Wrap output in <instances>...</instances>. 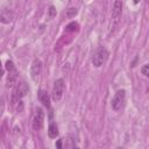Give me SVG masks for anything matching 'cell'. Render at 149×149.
Returning a JSON list of instances; mask_svg holds the SVG:
<instances>
[{
  "label": "cell",
  "instance_id": "obj_1",
  "mask_svg": "<svg viewBox=\"0 0 149 149\" xmlns=\"http://www.w3.org/2000/svg\"><path fill=\"white\" fill-rule=\"evenodd\" d=\"M108 56H109V52H108V50H107L106 48H104V47L98 48V49L95 50V52L93 54L92 59H91L93 66H95V68L102 66V65L107 62Z\"/></svg>",
  "mask_w": 149,
  "mask_h": 149
},
{
  "label": "cell",
  "instance_id": "obj_12",
  "mask_svg": "<svg viewBox=\"0 0 149 149\" xmlns=\"http://www.w3.org/2000/svg\"><path fill=\"white\" fill-rule=\"evenodd\" d=\"M77 14H78V9L76 7H70V8L65 9V12L63 13V16L65 19H73Z\"/></svg>",
  "mask_w": 149,
  "mask_h": 149
},
{
  "label": "cell",
  "instance_id": "obj_4",
  "mask_svg": "<svg viewBox=\"0 0 149 149\" xmlns=\"http://www.w3.org/2000/svg\"><path fill=\"white\" fill-rule=\"evenodd\" d=\"M64 90H65V83L63 78H58L55 80L54 86H52V91H51V99L55 102L61 101V99L63 98L64 94Z\"/></svg>",
  "mask_w": 149,
  "mask_h": 149
},
{
  "label": "cell",
  "instance_id": "obj_19",
  "mask_svg": "<svg viewBox=\"0 0 149 149\" xmlns=\"http://www.w3.org/2000/svg\"><path fill=\"white\" fill-rule=\"evenodd\" d=\"M139 1L140 0H134V3H139Z\"/></svg>",
  "mask_w": 149,
  "mask_h": 149
},
{
  "label": "cell",
  "instance_id": "obj_9",
  "mask_svg": "<svg viewBox=\"0 0 149 149\" xmlns=\"http://www.w3.org/2000/svg\"><path fill=\"white\" fill-rule=\"evenodd\" d=\"M14 19V12L9 7H3L0 9V22L3 24H8Z\"/></svg>",
  "mask_w": 149,
  "mask_h": 149
},
{
  "label": "cell",
  "instance_id": "obj_17",
  "mask_svg": "<svg viewBox=\"0 0 149 149\" xmlns=\"http://www.w3.org/2000/svg\"><path fill=\"white\" fill-rule=\"evenodd\" d=\"M56 147H57V148H63V144H62V139H61V140H58V141L56 142Z\"/></svg>",
  "mask_w": 149,
  "mask_h": 149
},
{
  "label": "cell",
  "instance_id": "obj_11",
  "mask_svg": "<svg viewBox=\"0 0 149 149\" xmlns=\"http://www.w3.org/2000/svg\"><path fill=\"white\" fill-rule=\"evenodd\" d=\"M58 134H59V132H58L57 125L54 123V122L50 123L49 127H48V136H49L50 139H56V137L58 136Z\"/></svg>",
  "mask_w": 149,
  "mask_h": 149
},
{
  "label": "cell",
  "instance_id": "obj_3",
  "mask_svg": "<svg viewBox=\"0 0 149 149\" xmlns=\"http://www.w3.org/2000/svg\"><path fill=\"white\" fill-rule=\"evenodd\" d=\"M126 99H127V92L126 90H119L115 92L112 101H111V106L114 111H121L125 105H126Z\"/></svg>",
  "mask_w": 149,
  "mask_h": 149
},
{
  "label": "cell",
  "instance_id": "obj_10",
  "mask_svg": "<svg viewBox=\"0 0 149 149\" xmlns=\"http://www.w3.org/2000/svg\"><path fill=\"white\" fill-rule=\"evenodd\" d=\"M37 99L38 101L47 108H50V97H49V93L43 90V88H40L38 92H37Z\"/></svg>",
  "mask_w": 149,
  "mask_h": 149
},
{
  "label": "cell",
  "instance_id": "obj_7",
  "mask_svg": "<svg viewBox=\"0 0 149 149\" xmlns=\"http://www.w3.org/2000/svg\"><path fill=\"white\" fill-rule=\"evenodd\" d=\"M42 74V62L38 58H35L30 64V78L34 83H38Z\"/></svg>",
  "mask_w": 149,
  "mask_h": 149
},
{
  "label": "cell",
  "instance_id": "obj_2",
  "mask_svg": "<svg viewBox=\"0 0 149 149\" xmlns=\"http://www.w3.org/2000/svg\"><path fill=\"white\" fill-rule=\"evenodd\" d=\"M28 91H29V87H28L27 83H24V81L16 83V85L13 88V93H12V102H13V105H15L17 101L22 100V98L27 95Z\"/></svg>",
  "mask_w": 149,
  "mask_h": 149
},
{
  "label": "cell",
  "instance_id": "obj_5",
  "mask_svg": "<svg viewBox=\"0 0 149 149\" xmlns=\"http://www.w3.org/2000/svg\"><path fill=\"white\" fill-rule=\"evenodd\" d=\"M6 69H7V71H8V76H7L6 84H7L8 87H12V86H14V85L16 84V81H17L19 71L16 70L14 63H13L10 59H8V61L6 62Z\"/></svg>",
  "mask_w": 149,
  "mask_h": 149
},
{
  "label": "cell",
  "instance_id": "obj_13",
  "mask_svg": "<svg viewBox=\"0 0 149 149\" xmlns=\"http://www.w3.org/2000/svg\"><path fill=\"white\" fill-rule=\"evenodd\" d=\"M62 144H63V148H74V147H77L76 141L71 137L62 139Z\"/></svg>",
  "mask_w": 149,
  "mask_h": 149
},
{
  "label": "cell",
  "instance_id": "obj_14",
  "mask_svg": "<svg viewBox=\"0 0 149 149\" xmlns=\"http://www.w3.org/2000/svg\"><path fill=\"white\" fill-rule=\"evenodd\" d=\"M78 29H79V24L77 22H71L65 27V31L68 33H74V31H78Z\"/></svg>",
  "mask_w": 149,
  "mask_h": 149
},
{
  "label": "cell",
  "instance_id": "obj_15",
  "mask_svg": "<svg viewBox=\"0 0 149 149\" xmlns=\"http://www.w3.org/2000/svg\"><path fill=\"white\" fill-rule=\"evenodd\" d=\"M140 71H141V73H142L144 77H148V76H149V65H148V64H143V65L141 66Z\"/></svg>",
  "mask_w": 149,
  "mask_h": 149
},
{
  "label": "cell",
  "instance_id": "obj_6",
  "mask_svg": "<svg viewBox=\"0 0 149 149\" xmlns=\"http://www.w3.org/2000/svg\"><path fill=\"white\" fill-rule=\"evenodd\" d=\"M43 123H44V112L41 107H36L33 114V119H31L33 129L36 132L41 130L43 127Z\"/></svg>",
  "mask_w": 149,
  "mask_h": 149
},
{
  "label": "cell",
  "instance_id": "obj_18",
  "mask_svg": "<svg viewBox=\"0 0 149 149\" xmlns=\"http://www.w3.org/2000/svg\"><path fill=\"white\" fill-rule=\"evenodd\" d=\"M3 74V70H2V66H1V62H0V77Z\"/></svg>",
  "mask_w": 149,
  "mask_h": 149
},
{
  "label": "cell",
  "instance_id": "obj_16",
  "mask_svg": "<svg viewBox=\"0 0 149 149\" xmlns=\"http://www.w3.org/2000/svg\"><path fill=\"white\" fill-rule=\"evenodd\" d=\"M56 8L54 7V6H50L49 7V9H48V16H49V19H54L55 16H56Z\"/></svg>",
  "mask_w": 149,
  "mask_h": 149
},
{
  "label": "cell",
  "instance_id": "obj_8",
  "mask_svg": "<svg viewBox=\"0 0 149 149\" xmlns=\"http://www.w3.org/2000/svg\"><path fill=\"white\" fill-rule=\"evenodd\" d=\"M122 14V2L120 0H115L112 9V28H116Z\"/></svg>",
  "mask_w": 149,
  "mask_h": 149
}]
</instances>
